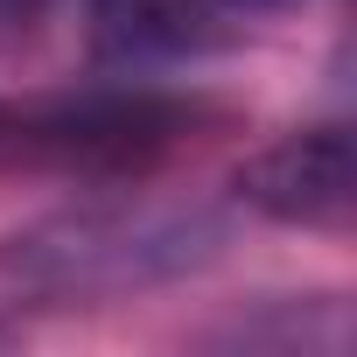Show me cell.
<instances>
[{"label":"cell","mask_w":357,"mask_h":357,"mask_svg":"<svg viewBox=\"0 0 357 357\" xmlns=\"http://www.w3.org/2000/svg\"><path fill=\"white\" fill-rule=\"evenodd\" d=\"M197 105L126 84V91H70L36 105H0V161H63V168H126L190 133Z\"/></svg>","instance_id":"obj_1"},{"label":"cell","mask_w":357,"mask_h":357,"mask_svg":"<svg viewBox=\"0 0 357 357\" xmlns=\"http://www.w3.org/2000/svg\"><path fill=\"white\" fill-rule=\"evenodd\" d=\"M204 245L197 218H63L43 225L29 238H15L0 252V273L15 287H43V294H98V287H126V280H154L168 266H190Z\"/></svg>","instance_id":"obj_2"},{"label":"cell","mask_w":357,"mask_h":357,"mask_svg":"<svg viewBox=\"0 0 357 357\" xmlns=\"http://www.w3.org/2000/svg\"><path fill=\"white\" fill-rule=\"evenodd\" d=\"M238 190L252 211H266L280 225H343L357 204V140H350V126L287 133L238 168Z\"/></svg>","instance_id":"obj_3"},{"label":"cell","mask_w":357,"mask_h":357,"mask_svg":"<svg viewBox=\"0 0 357 357\" xmlns=\"http://www.w3.org/2000/svg\"><path fill=\"white\" fill-rule=\"evenodd\" d=\"M211 0H91V36L112 63H161L211 43Z\"/></svg>","instance_id":"obj_4"},{"label":"cell","mask_w":357,"mask_h":357,"mask_svg":"<svg viewBox=\"0 0 357 357\" xmlns=\"http://www.w3.org/2000/svg\"><path fill=\"white\" fill-rule=\"evenodd\" d=\"M50 8V0H0V36H8V29H22V22H36Z\"/></svg>","instance_id":"obj_5"},{"label":"cell","mask_w":357,"mask_h":357,"mask_svg":"<svg viewBox=\"0 0 357 357\" xmlns=\"http://www.w3.org/2000/svg\"><path fill=\"white\" fill-rule=\"evenodd\" d=\"M211 8H231V15H266V8H287V0H211Z\"/></svg>","instance_id":"obj_6"}]
</instances>
